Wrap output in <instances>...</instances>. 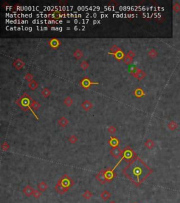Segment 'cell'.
Returning a JSON list of instances; mask_svg holds the SVG:
<instances>
[{
    "mask_svg": "<svg viewBox=\"0 0 180 203\" xmlns=\"http://www.w3.org/2000/svg\"><path fill=\"white\" fill-rule=\"evenodd\" d=\"M12 66H13L17 71H20L22 69H23L25 66V63L21 59H15L13 62L12 63Z\"/></svg>",
    "mask_w": 180,
    "mask_h": 203,
    "instance_id": "obj_9",
    "label": "cell"
},
{
    "mask_svg": "<svg viewBox=\"0 0 180 203\" xmlns=\"http://www.w3.org/2000/svg\"><path fill=\"white\" fill-rule=\"evenodd\" d=\"M148 55L150 56L151 58H156V57L158 56V52H157L154 49H151V50L148 52Z\"/></svg>",
    "mask_w": 180,
    "mask_h": 203,
    "instance_id": "obj_35",
    "label": "cell"
},
{
    "mask_svg": "<svg viewBox=\"0 0 180 203\" xmlns=\"http://www.w3.org/2000/svg\"><path fill=\"white\" fill-rule=\"evenodd\" d=\"M64 103L66 107H70L72 106L73 103V99H72L70 97L68 96L66 97L64 100Z\"/></svg>",
    "mask_w": 180,
    "mask_h": 203,
    "instance_id": "obj_25",
    "label": "cell"
},
{
    "mask_svg": "<svg viewBox=\"0 0 180 203\" xmlns=\"http://www.w3.org/2000/svg\"><path fill=\"white\" fill-rule=\"evenodd\" d=\"M28 87H29V88L31 90H35L37 88V87H38V83L35 80H33L30 83H28Z\"/></svg>",
    "mask_w": 180,
    "mask_h": 203,
    "instance_id": "obj_26",
    "label": "cell"
},
{
    "mask_svg": "<svg viewBox=\"0 0 180 203\" xmlns=\"http://www.w3.org/2000/svg\"><path fill=\"white\" fill-rule=\"evenodd\" d=\"M137 70H138V68L136 66H134V65H131V66H129V69H128L129 72L131 73V75H132L136 73V72L137 71Z\"/></svg>",
    "mask_w": 180,
    "mask_h": 203,
    "instance_id": "obj_27",
    "label": "cell"
},
{
    "mask_svg": "<svg viewBox=\"0 0 180 203\" xmlns=\"http://www.w3.org/2000/svg\"><path fill=\"white\" fill-rule=\"evenodd\" d=\"M41 94H42V95L44 97H45V98H48V97L51 95V91L48 88H44L42 90Z\"/></svg>",
    "mask_w": 180,
    "mask_h": 203,
    "instance_id": "obj_24",
    "label": "cell"
},
{
    "mask_svg": "<svg viewBox=\"0 0 180 203\" xmlns=\"http://www.w3.org/2000/svg\"><path fill=\"white\" fill-rule=\"evenodd\" d=\"M42 191H40V190H34V192H33V197H34V198H36V199H37V198H39L42 195Z\"/></svg>",
    "mask_w": 180,
    "mask_h": 203,
    "instance_id": "obj_38",
    "label": "cell"
},
{
    "mask_svg": "<svg viewBox=\"0 0 180 203\" xmlns=\"http://www.w3.org/2000/svg\"><path fill=\"white\" fill-rule=\"evenodd\" d=\"M104 174H105V176L106 179L107 180L108 183L111 182L115 177H116V173L115 172L113 168H109L107 169H104Z\"/></svg>",
    "mask_w": 180,
    "mask_h": 203,
    "instance_id": "obj_6",
    "label": "cell"
},
{
    "mask_svg": "<svg viewBox=\"0 0 180 203\" xmlns=\"http://www.w3.org/2000/svg\"><path fill=\"white\" fill-rule=\"evenodd\" d=\"M34 190V189H33L30 185H26V186L23 189V192L25 195H26L27 197H30L31 195H33Z\"/></svg>",
    "mask_w": 180,
    "mask_h": 203,
    "instance_id": "obj_15",
    "label": "cell"
},
{
    "mask_svg": "<svg viewBox=\"0 0 180 203\" xmlns=\"http://www.w3.org/2000/svg\"><path fill=\"white\" fill-rule=\"evenodd\" d=\"M144 145L148 150H152L154 147V142L151 139L146 140V141L144 143Z\"/></svg>",
    "mask_w": 180,
    "mask_h": 203,
    "instance_id": "obj_23",
    "label": "cell"
},
{
    "mask_svg": "<svg viewBox=\"0 0 180 203\" xmlns=\"http://www.w3.org/2000/svg\"><path fill=\"white\" fill-rule=\"evenodd\" d=\"M136 157H137V155L135 154V152L133 151L132 149H131L130 147H127L123 150V155H122V159H121L120 162L124 159L126 162H130Z\"/></svg>",
    "mask_w": 180,
    "mask_h": 203,
    "instance_id": "obj_4",
    "label": "cell"
},
{
    "mask_svg": "<svg viewBox=\"0 0 180 203\" xmlns=\"http://www.w3.org/2000/svg\"><path fill=\"white\" fill-rule=\"evenodd\" d=\"M32 99H32L31 97L29 95H28V94L25 92L18 100H16V104H18L19 107H21V109L23 112H25L30 111V112L33 114L34 116H35L36 119L38 120L39 119L37 117V116L34 114V111H33V110L31 109V107H30V104H31V102H32Z\"/></svg>",
    "mask_w": 180,
    "mask_h": 203,
    "instance_id": "obj_2",
    "label": "cell"
},
{
    "mask_svg": "<svg viewBox=\"0 0 180 203\" xmlns=\"http://www.w3.org/2000/svg\"><path fill=\"white\" fill-rule=\"evenodd\" d=\"M82 196L84 198H85V199L89 200V199H90V198L93 196V193L92 192H90L89 190H86V191L82 194Z\"/></svg>",
    "mask_w": 180,
    "mask_h": 203,
    "instance_id": "obj_29",
    "label": "cell"
},
{
    "mask_svg": "<svg viewBox=\"0 0 180 203\" xmlns=\"http://www.w3.org/2000/svg\"><path fill=\"white\" fill-rule=\"evenodd\" d=\"M146 73L144 71H143L142 70L139 69H138L137 71L136 72V73L135 74H134L133 75V76L135 78H137V79H138V80H143L144 78L146 77Z\"/></svg>",
    "mask_w": 180,
    "mask_h": 203,
    "instance_id": "obj_14",
    "label": "cell"
},
{
    "mask_svg": "<svg viewBox=\"0 0 180 203\" xmlns=\"http://www.w3.org/2000/svg\"><path fill=\"white\" fill-rule=\"evenodd\" d=\"M68 190L69 189H67L66 188H64V186H62L61 184H59L58 183H57V184L55 185V190L58 192V194H60V195H64V194H65Z\"/></svg>",
    "mask_w": 180,
    "mask_h": 203,
    "instance_id": "obj_16",
    "label": "cell"
},
{
    "mask_svg": "<svg viewBox=\"0 0 180 203\" xmlns=\"http://www.w3.org/2000/svg\"><path fill=\"white\" fill-rule=\"evenodd\" d=\"M30 107L33 111H37L41 107V104L38 102L35 101L34 99H32L30 104Z\"/></svg>",
    "mask_w": 180,
    "mask_h": 203,
    "instance_id": "obj_19",
    "label": "cell"
},
{
    "mask_svg": "<svg viewBox=\"0 0 180 203\" xmlns=\"http://www.w3.org/2000/svg\"><path fill=\"white\" fill-rule=\"evenodd\" d=\"M57 123L62 128H65V127H66L68 125L69 121L66 118L63 116V117H61L57 121Z\"/></svg>",
    "mask_w": 180,
    "mask_h": 203,
    "instance_id": "obj_18",
    "label": "cell"
},
{
    "mask_svg": "<svg viewBox=\"0 0 180 203\" xmlns=\"http://www.w3.org/2000/svg\"><path fill=\"white\" fill-rule=\"evenodd\" d=\"M112 54V55H113L114 56V58L116 59L117 61H118V62H120V61H122V59H124V57H125V54H124V52H123V51L120 49L118 52H116V53L115 54Z\"/></svg>",
    "mask_w": 180,
    "mask_h": 203,
    "instance_id": "obj_12",
    "label": "cell"
},
{
    "mask_svg": "<svg viewBox=\"0 0 180 203\" xmlns=\"http://www.w3.org/2000/svg\"><path fill=\"white\" fill-rule=\"evenodd\" d=\"M68 141H69V142L70 143V144L74 145V144H75V143H76L77 141H78V138H77L76 136L73 135V136H71L70 137V138H68Z\"/></svg>",
    "mask_w": 180,
    "mask_h": 203,
    "instance_id": "obj_30",
    "label": "cell"
},
{
    "mask_svg": "<svg viewBox=\"0 0 180 203\" xmlns=\"http://www.w3.org/2000/svg\"><path fill=\"white\" fill-rule=\"evenodd\" d=\"M107 130H108V132H109V133H111L113 135V134L116 133L117 128L114 126H110L108 127V129H107Z\"/></svg>",
    "mask_w": 180,
    "mask_h": 203,
    "instance_id": "obj_37",
    "label": "cell"
},
{
    "mask_svg": "<svg viewBox=\"0 0 180 203\" xmlns=\"http://www.w3.org/2000/svg\"><path fill=\"white\" fill-rule=\"evenodd\" d=\"M48 44H49V45L50 46L51 48H52L53 49H58L60 45H61V43L58 39L53 38L49 40Z\"/></svg>",
    "mask_w": 180,
    "mask_h": 203,
    "instance_id": "obj_8",
    "label": "cell"
},
{
    "mask_svg": "<svg viewBox=\"0 0 180 203\" xmlns=\"http://www.w3.org/2000/svg\"><path fill=\"white\" fill-rule=\"evenodd\" d=\"M110 153L115 159H118L122 157L123 150H121L119 147H118L115 148H112V150H110Z\"/></svg>",
    "mask_w": 180,
    "mask_h": 203,
    "instance_id": "obj_7",
    "label": "cell"
},
{
    "mask_svg": "<svg viewBox=\"0 0 180 203\" xmlns=\"http://www.w3.org/2000/svg\"><path fill=\"white\" fill-rule=\"evenodd\" d=\"M83 55H84V54L82 52V51L81 49H76L74 52V53H73V56L77 60H79V59H82L83 57Z\"/></svg>",
    "mask_w": 180,
    "mask_h": 203,
    "instance_id": "obj_20",
    "label": "cell"
},
{
    "mask_svg": "<svg viewBox=\"0 0 180 203\" xmlns=\"http://www.w3.org/2000/svg\"><path fill=\"white\" fill-rule=\"evenodd\" d=\"M79 84L82 88L85 89V90H88L92 86L98 85L99 83H98V82H92V80H90L89 78L85 77L83 78L82 80L79 81Z\"/></svg>",
    "mask_w": 180,
    "mask_h": 203,
    "instance_id": "obj_5",
    "label": "cell"
},
{
    "mask_svg": "<svg viewBox=\"0 0 180 203\" xmlns=\"http://www.w3.org/2000/svg\"><path fill=\"white\" fill-rule=\"evenodd\" d=\"M167 127L169 128L170 131H175L176 128H177V124L174 122V121H171L168 123L167 125Z\"/></svg>",
    "mask_w": 180,
    "mask_h": 203,
    "instance_id": "obj_31",
    "label": "cell"
},
{
    "mask_svg": "<svg viewBox=\"0 0 180 203\" xmlns=\"http://www.w3.org/2000/svg\"><path fill=\"white\" fill-rule=\"evenodd\" d=\"M1 148H2V150L3 151L6 152V151H8V150H9L10 145H9V144L8 143V142L4 141L2 144V145H1Z\"/></svg>",
    "mask_w": 180,
    "mask_h": 203,
    "instance_id": "obj_28",
    "label": "cell"
},
{
    "mask_svg": "<svg viewBox=\"0 0 180 203\" xmlns=\"http://www.w3.org/2000/svg\"><path fill=\"white\" fill-rule=\"evenodd\" d=\"M108 143L112 148H115V147H118L119 146L120 140L117 138L116 137L111 136V138L109 140Z\"/></svg>",
    "mask_w": 180,
    "mask_h": 203,
    "instance_id": "obj_10",
    "label": "cell"
},
{
    "mask_svg": "<svg viewBox=\"0 0 180 203\" xmlns=\"http://www.w3.org/2000/svg\"><path fill=\"white\" fill-rule=\"evenodd\" d=\"M110 203H116V202H115V201H111V202H110Z\"/></svg>",
    "mask_w": 180,
    "mask_h": 203,
    "instance_id": "obj_42",
    "label": "cell"
},
{
    "mask_svg": "<svg viewBox=\"0 0 180 203\" xmlns=\"http://www.w3.org/2000/svg\"><path fill=\"white\" fill-rule=\"evenodd\" d=\"M80 67L82 68V70L86 71V70H87L88 69H89V63H88L87 61H83V62H81V64H80Z\"/></svg>",
    "mask_w": 180,
    "mask_h": 203,
    "instance_id": "obj_34",
    "label": "cell"
},
{
    "mask_svg": "<svg viewBox=\"0 0 180 203\" xmlns=\"http://www.w3.org/2000/svg\"><path fill=\"white\" fill-rule=\"evenodd\" d=\"M122 173L135 186L138 187L148 179L153 173V170L142 159L136 157L124 167Z\"/></svg>",
    "mask_w": 180,
    "mask_h": 203,
    "instance_id": "obj_1",
    "label": "cell"
},
{
    "mask_svg": "<svg viewBox=\"0 0 180 203\" xmlns=\"http://www.w3.org/2000/svg\"><path fill=\"white\" fill-rule=\"evenodd\" d=\"M24 78H25V80H26V81H28V83H30L31 81H32V80H34V75H32V73H27L26 75H25Z\"/></svg>",
    "mask_w": 180,
    "mask_h": 203,
    "instance_id": "obj_32",
    "label": "cell"
},
{
    "mask_svg": "<svg viewBox=\"0 0 180 203\" xmlns=\"http://www.w3.org/2000/svg\"><path fill=\"white\" fill-rule=\"evenodd\" d=\"M134 95L135 97H137L138 99H139L141 97H142L145 95V92L142 88H137L134 91Z\"/></svg>",
    "mask_w": 180,
    "mask_h": 203,
    "instance_id": "obj_17",
    "label": "cell"
},
{
    "mask_svg": "<svg viewBox=\"0 0 180 203\" xmlns=\"http://www.w3.org/2000/svg\"><path fill=\"white\" fill-rule=\"evenodd\" d=\"M48 188H49L48 185L44 181L41 182V183H40L39 184L37 185V188H38V190H40V191H42V192H44L45 190H47Z\"/></svg>",
    "mask_w": 180,
    "mask_h": 203,
    "instance_id": "obj_22",
    "label": "cell"
},
{
    "mask_svg": "<svg viewBox=\"0 0 180 203\" xmlns=\"http://www.w3.org/2000/svg\"><path fill=\"white\" fill-rule=\"evenodd\" d=\"M111 4L112 5H114V4H115V6H118V3H117L115 1H113H113H111V2L109 3L108 6H111Z\"/></svg>",
    "mask_w": 180,
    "mask_h": 203,
    "instance_id": "obj_40",
    "label": "cell"
},
{
    "mask_svg": "<svg viewBox=\"0 0 180 203\" xmlns=\"http://www.w3.org/2000/svg\"><path fill=\"white\" fill-rule=\"evenodd\" d=\"M120 49V48L119 47H118V46L115 45L113 46L111 48V49H110V51H111V52H109V54H111L116 53V52H118Z\"/></svg>",
    "mask_w": 180,
    "mask_h": 203,
    "instance_id": "obj_36",
    "label": "cell"
},
{
    "mask_svg": "<svg viewBox=\"0 0 180 203\" xmlns=\"http://www.w3.org/2000/svg\"><path fill=\"white\" fill-rule=\"evenodd\" d=\"M134 203H137V202H134Z\"/></svg>",
    "mask_w": 180,
    "mask_h": 203,
    "instance_id": "obj_43",
    "label": "cell"
},
{
    "mask_svg": "<svg viewBox=\"0 0 180 203\" xmlns=\"http://www.w3.org/2000/svg\"><path fill=\"white\" fill-rule=\"evenodd\" d=\"M126 55L128 56H130V57H131V58H132L133 59V58H134V57L135 56V54L132 51H129V52H128L127 53V54H126Z\"/></svg>",
    "mask_w": 180,
    "mask_h": 203,
    "instance_id": "obj_39",
    "label": "cell"
},
{
    "mask_svg": "<svg viewBox=\"0 0 180 203\" xmlns=\"http://www.w3.org/2000/svg\"><path fill=\"white\" fill-rule=\"evenodd\" d=\"M123 62H124V63L126 64V65H131V64H132L133 59L126 55L125 57H124V59H123Z\"/></svg>",
    "mask_w": 180,
    "mask_h": 203,
    "instance_id": "obj_33",
    "label": "cell"
},
{
    "mask_svg": "<svg viewBox=\"0 0 180 203\" xmlns=\"http://www.w3.org/2000/svg\"><path fill=\"white\" fill-rule=\"evenodd\" d=\"M81 106H82V109L85 110V112H88V111H89L90 109H92L93 104L89 100L87 99V100H85V101L82 102Z\"/></svg>",
    "mask_w": 180,
    "mask_h": 203,
    "instance_id": "obj_13",
    "label": "cell"
},
{
    "mask_svg": "<svg viewBox=\"0 0 180 203\" xmlns=\"http://www.w3.org/2000/svg\"><path fill=\"white\" fill-rule=\"evenodd\" d=\"M58 183L61 184L62 186H64V188H66L67 189H69L72 186H73V185L75 184V182L69 176H68L67 174H65L58 180Z\"/></svg>",
    "mask_w": 180,
    "mask_h": 203,
    "instance_id": "obj_3",
    "label": "cell"
},
{
    "mask_svg": "<svg viewBox=\"0 0 180 203\" xmlns=\"http://www.w3.org/2000/svg\"><path fill=\"white\" fill-rule=\"evenodd\" d=\"M58 2H59V4H62V5H64V4H68V2H67V1H64V2H61V1H59Z\"/></svg>",
    "mask_w": 180,
    "mask_h": 203,
    "instance_id": "obj_41",
    "label": "cell"
},
{
    "mask_svg": "<svg viewBox=\"0 0 180 203\" xmlns=\"http://www.w3.org/2000/svg\"><path fill=\"white\" fill-rule=\"evenodd\" d=\"M111 194L109 191H107V190H104L101 193V199L104 201L109 200V199L111 198Z\"/></svg>",
    "mask_w": 180,
    "mask_h": 203,
    "instance_id": "obj_21",
    "label": "cell"
},
{
    "mask_svg": "<svg viewBox=\"0 0 180 203\" xmlns=\"http://www.w3.org/2000/svg\"><path fill=\"white\" fill-rule=\"evenodd\" d=\"M96 180H97L100 183H101V184H105L106 183H107V180H106L105 174H104V170H102V171H100V172L96 176Z\"/></svg>",
    "mask_w": 180,
    "mask_h": 203,
    "instance_id": "obj_11",
    "label": "cell"
}]
</instances>
